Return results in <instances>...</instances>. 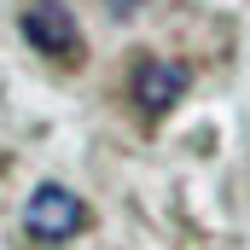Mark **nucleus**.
<instances>
[{
	"instance_id": "1",
	"label": "nucleus",
	"mask_w": 250,
	"mask_h": 250,
	"mask_svg": "<svg viewBox=\"0 0 250 250\" xmlns=\"http://www.w3.org/2000/svg\"><path fill=\"white\" fill-rule=\"evenodd\" d=\"M82 227H87V204H82V192L59 187V181H41V187L29 192V204H23V233H29L41 250L70 245Z\"/></svg>"
},
{
	"instance_id": "3",
	"label": "nucleus",
	"mask_w": 250,
	"mask_h": 250,
	"mask_svg": "<svg viewBox=\"0 0 250 250\" xmlns=\"http://www.w3.org/2000/svg\"><path fill=\"white\" fill-rule=\"evenodd\" d=\"M187 87H192V70H187L181 59H157V53L140 59V64H134V76H128V93H134V105H140L146 117H163Z\"/></svg>"
},
{
	"instance_id": "2",
	"label": "nucleus",
	"mask_w": 250,
	"mask_h": 250,
	"mask_svg": "<svg viewBox=\"0 0 250 250\" xmlns=\"http://www.w3.org/2000/svg\"><path fill=\"white\" fill-rule=\"evenodd\" d=\"M18 29H23V41H29L35 53H47V59H64V64L82 59V23L70 18V6H59V0H29L23 18H18Z\"/></svg>"
}]
</instances>
